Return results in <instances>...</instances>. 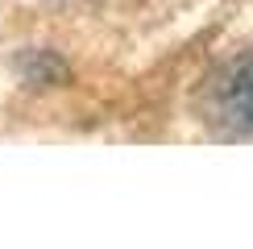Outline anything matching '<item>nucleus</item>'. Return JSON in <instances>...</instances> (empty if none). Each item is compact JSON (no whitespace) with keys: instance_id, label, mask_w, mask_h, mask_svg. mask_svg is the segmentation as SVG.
Returning a JSON list of instances; mask_svg holds the SVG:
<instances>
[{"instance_id":"obj_1","label":"nucleus","mask_w":253,"mask_h":249,"mask_svg":"<svg viewBox=\"0 0 253 249\" xmlns=\"http://www.w3.org/2000/svg\"><path fill=\"white\" fill-rule=\"evenodd\" d=\"M224 104L253 124V54H241L224 71Z\"/></svg>"},{"instance_id":"obj_2","label":"nucleus","mask_w":253,"mask_h":249,"mask_svg":"<svg viewBox=\"0 0 253 249\" xmlns=\"http://www.w3.org/2000/svg\"><path fill=\"white\" fill-rule=\"evenodd\" d=\"M29 71H34V79H38V83H50V79H58V75H62V62L34 54V58H29Z\"/></svg>"}]
</instances>
